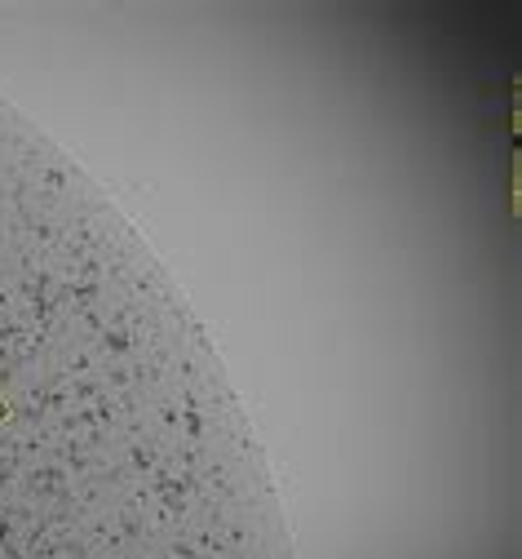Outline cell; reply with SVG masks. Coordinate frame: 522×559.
I'll list each match as a JSON object with an SVG mask.
<instances>
[{
    "mask_svg": "<svg viewBox=\"0 0 522 559\" xmlns=\"http://www.w3.org/2000/svg\"><path fill=\"white\" fill-rule=\"evenodd\" d=\"M10 413H14V408H10V400L0 395V423H10Z\"/></svg>",
    "mask_w": 522,
    "mask_h": 559,
    "instance_id": "1",
    "label": "cell"
}]
</instances>
